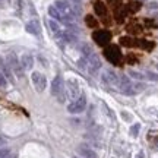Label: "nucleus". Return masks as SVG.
I'll list each match as a JSON object with an SVG mask.
<instances>
[{
  "mask_svg": "<svg viewBox=\"0 0 158 158\" xmlns=\"http://www.w3.org/2000/svg\"><path fill=\"white\" fill-rule=\"evenodd\" d=\"M117 86L120 88V91L123 92L124 95H136L138 92H141V91L145 89V84H142V82L133 84V82H132L127 76H124V75L122 78H118Z\"/></svg>",
  "mask_w": 158,
  "mask_h": 158,
  "instance_id": "nucleus-1",
  "label": "nucleus"
},
{
  "mask_svg": "<svg viewBox=\"0 0 158 158\" xmlns=\"http://www.w3.org/2000/svg\"><path fill=\"white\" fill-rule=\"evenodd\" d=\"M53 6H54L59 12H60V15H62V18H63L62 22H64L66 25L73 23V21H75V12H73V9H72V6L69 5L66 0H56Z\"/></svg>",
  "mask_w": 158,
  "mask_h": 158,
  "instance_id": "nucleus-2",
  "label": "nucleus"
},
{
  "mask_svg": "<svg viewBox=\"0 0 158 158\" xmlns=\"http://www.w3.org/2000/svg\"><path fill=\"white\" fill-rule=\"evenodd\" d=\"M66 88H64V82H63V79L60 75H57L56 78L53 79V82H51V94L56 97L57 100L60 102H64L66 100Z\"/></svg>",
  "mask_w": 158,
  "mask_h": 158,
  "instance_id": "nucleus-3",
  "label": "nucleus"
},
{
  "mask_svg": "<svg viewBox=\"0 0 158 158\" xmlns=\"http://www.w3.org/2000/svg\"><path fill=\"white\" fill-rule=\"evenodd\" d=\"M104 56L107 57V60L110 63H113L114 66L120 64V62H122V53H120V48L117 45H108V47H106Z\"/></svg>",
  "mask_w": 158,
  "mask_h": 158,
  "instance_id": "nucleus-4",
  "label": "nucleus"
},
{
  "mask_svg": "<svg viewBox=\"0 0 158 158\" xmlns=\"http://www.w3.org/2000/svg\"><path fill=\"white\" fill-rule=\"evenodd\" d=\"M101 68H102V64H101V60H100V56H98V54L92 53L91 56L86 57V70H88L91 75H97Z\"/></svg>",
  "mask_w": 158,
  "mask_h": 158,
  "instance_id": "nucleus-5",
  "label": "nucleus"
},
{
  "mask_svg": "<svg viewBox=\"0 0 158 158\" xmlns=\"http://www.w3.org/2000/svg\"><path fill=\"white\" fill-rule=\"evenodd\" d=\"M7 64H9L12 72H15V75H16L18 78H23V72L25 70H23L19 59L15 54H7Z\"/></svg>",
  "mask_w": 158,
  "mask_h": 158,
  "instance_id": "nucleus-6",
  "label": "nucleus"
},
{
  "mask_svg": "<svg viewBox=\"0 0 158 158\" xmlns=\"http://www.w3.org/2000/svg\"><path fill=\"white\" fill-rule=\"evenodd\" d=\"M85 107H86V97H85V94H81L73 102L69 104L68 110L70 111V113L78 114V113H82V111L85 110Z\"/></svg>",
  "mask_w": 158,
  "mask_h": 158,
  "instance_id": "nucleus-7",
  "label": "nucleus"
},
{
  "mask_svg": "<svg viewBox=\"0 0 158 158\" xmlns=\"http://www.w3.org/2000/svg\"><path fill=\"white\" fill-rule=\"evenodd\" d=\"M101 79L104 84L111 85V86H116L118 84V76L113 69H104L101 73Z\"/></svg>",
  "mask_w": 158,
  "mask_h": 158,
  "instance_id": "nucleus-8",
  "label": "nucleus"
},
{
  "mask_svg": "<svg viewBox=\"0 0 158 158\" xmlns=\"http://www.w3.org/2000/svg\"><path fill=\"white\" fill-rule=\"evenodd\" d=\"M92 40L95 41L97 44L100 45H106L110 43V40H111V34L106 31V29H101V31H95L94 34H92Z\"/></svg>",
  "mask_w": 158,
  "mask_h": 158,
  "instance_id": "nucleus-9",
  "label": "nucleus"
},
{
  "mask_svg": "<svg viewBox=\"0 0 158 158\" xmlns=\"http://www.w3.org/2000/svg\"><path fill=\"white\" fill-rule=\"evenodd\" d=\"M31 79H32V84H34L35 89L38 91V92H43V91L45 89L47 79H45V76L43 73H40V72H34L32 76H31Z\"/></svg>",
  "mask_w": 158,
  "mask_h": 158,
  "instance_id": "nucleus-10",
  "label": "nucleus"
},
{
  "mask_svg": "<svg viewBox=\"0 0 158 158\" xmlns=\"http://www.w3.org/2000/svg\"><path fill=\"white\" fill-rule=\"evenodd\" d=\"M66 88H68V95L72 98V100H76L79 95V84L78 81H75V79H69L68 82H66Z\"/></svg>",
  "mask_w": 158,
  "mask_h": 158,
  "instance_id": "nucleus-11",
  "label": "nucleus"
},
{
  "mask_svg": "<svg viewBox=\"0 0 158 158\" xmlns=\"http://www.w3.org/2000/svg\"><path fill=\"white\" fill-rule=\"evenodd\" d=\"M78 154L82 158H98L95 151H94L91 147H88V145H84V143L78 147Z\"/></svg>",
  "mask_w": 158,
  "mask_h": 158,
  "instance_id": "nucleus-12",
  "label": "nucleus"
},
{
  "mask_svg": "<svg viewBox=\"0 0 158 158\" xmlns=\"http://www.w3.org/2000/svg\"><path fill=\"white\" fill-rule=\"evenodd\" d=\"M25 29H27V32H29V34L40 35V32H41V25H40V22L37 19H31L29 22H27Z\"/></svg>",
  "mask_w": 158,
  "mask_h": 158,
  "instance_id": "nucleus-13",
  "label": "nucleus"
},
{
  "mask_svg": "<svg viewBox=\"0 0 158 158\" xmlns=\"http://www.w3.org/2000/svg\"><path fill=\"white\" fill-rule=\"evenodd\" d=\"M94 10L98 16H107V7L102 3L101 0H94Z\"/></svg>",
  "mask_w": 158,
  "mask_h": 158,
  "instance_id": "nucleus-14",
  "label": "nucleus"
},
{
  "mask_svg": "<svg viewBox=\"0 0 158 158\" xmlns=\"http://www.w3.org/2000/svg\"><path fill=\"white\" fill-rule=\"evenodd\" d=\"M19 62H21V64H22L23 70H29V69L34 66V57L31 56V54H23Z\"/></svg>",
  "mask_w": 158,
  "mask_h": 158,
  "instance_id": "nucleus-15",
  "label": "nucleus"
},
{
  "mask_svg": "<svg viewBox=\"0 0 158 158\" xmlns=\"http://www.w3.org/2000/svg\"><path fill=\"white\" fill-rule=\"evenodd\" d=\"M0 68H2V72H3V76L6 78V81L9 79V81H12L13 82V76H12V70L10 68H9V64L3 60V59H0Z\"/></svg>",
  "mask_w": 158,
  "mask_h": 158,
  "instance_id": "nucleus-16",
  "label": "nucleus"
},
{
  "mask_svg": "<svg viewBox=\"0 0 158 158\" xmlns=\"http://www.w3.org/2000/svg\"><path fill=\"white\" fill-rule=\"evenodd\" d=\"M48 27H50L51 32L56 35V37H62L63 31H62V28H60V25L57 23V21H54V19H50V21H48Z\"/></svg>",
  "mask_w": 158,
  "mask_h": 158,
  "instance_id": "nucleus-17",
  "label": "nucleus"
},
{
  "mask_svg": "<svg viewBox=\"0 0 158 158\" xmlns=\"http://www.w3.org/2000/svg\"><path fill=\"white\" fill-rule=\"evenodd\" d=\"M48 15H50V16L53 18L54 21H63V18H62V15H60V12L57 10V9L53 5L48 7Z\"/></svg>",
  "mask_w": 158,
  "mask_h": 158,
  "instance_id": "nucleus-18",
  "label": "nucleus"
},
{
  "mask_svg": "<svg viewBox=\"0 0 158 158\" xmlns=\"http://www.w3.org/2000/svg\"><path fill=\"white\" fill-rule=\"evenodd\" d=\"M85 22H86V25H88L89 28H97V27H98V21H97L94 16H91V15H86V16H85Z\"/></svg>",
  "mask_w": 158,
  "mask_h": 158,
  "instance_id": "nucleus-19",
  "label": "nucleus"
},
{
  "mask_svg": "<svg viewBox=\"0 0 158 158\" xmlns=\"http://www.w3.org/2000/svg\"><path fill=\"white\" fill-rule=\"evenodd\" d=\"M129 76L132 79H136V81H142V79H145V75L141 73V72H138V70H133V69H130L129 70Z\"/></svg>",
  "mask_w": 158,
  "mask_h": 158,
  "instance_id": "nucleus-20",
  "label": "nucleus"
},
{
  "mask_svg": "<svg viewBox=\"0 0 158 158\" xmlns=\"http://www.w3.org/2000/svg\"><path fill=\"white\" fill-rule=\"evenodd\" d=\"M141 9V2H130L129 5H127V10L132 12V13H135Z\"/></svg>",
  "mask_w": 158,
  "mask_h": 158,
  "instance_id": "nucleus-21",
  "label": "nucleus"
},
{
  "mask_svg": "<svg viewBox=\"0 0 158 158\" xmlns=\"http://www.w3.org/2000/svg\"><path fill=\"white\" fill-rule=\"evenodd\" d=\"M81 50H82V53H84V56L85 57H88V56H91L94 51H92V47H91L89 44H84L82 47H81Z\"/></svg>",
  "mask_w": 158,
  "mask_h": 158,
  "instance_id": "nucleus-22",
  "label": "nucleus"
},
{
  "mask_svg": "<svg viewBox=\"0 0 158 158\" xmlns=\"http://www.w3.org/2000/svg\"><path fill=\"white\" fill-rule=\"evenodd\" d=\"M120 9H122V10L116 12V19H117V22H123L124 16H126V9H123V7H120Z\"/></svg>",
  "mask_w": 158,
  "mask_h": 158,
  "instance_id": "nucleus-23",
  "label": "nucleus"
},
{
  "mask_svg": "<svg viewBox=\"0 0 158 158\" xmlns=\"http://www.w3.org/2000/svg\"><path fill=\"white\" fill-rule=\"evenodd\" d=\"M120 44L126 45V47H130V45H133V40L130 38V37H122L120 38Z\"/></svg>",
  "mask_w": 158,
  "mask_h": 158,
  "instance_id": "nucleus-24",
  "label": "nucleus"
},
{
  "mask_svg": "<svg viewBox=\"0 0 158 158\" xmlns=\"http://www.w3.org/2000/svg\"><path fill=\"white\" fill-rule=\"evenodd\" d=\"M139 129H141V124H139V123L133 124V126L130 127V135L133 136V138H136V136H138V133H139Z\"/></svg>",
  "mask_w": 158,
  "mask_h": 158,
  "instance_id": "nucleus-25",
  "label": "nucleus"
},
{
  "mask_svg": "<svg viewBox=\"0 0 158 158\" xmlns=\"http://www.w3.org/2000/svg\"><path fill=\"white\" fill-rule=\"evenodd\" d=\"M145 76H147L148 79H151V81H158V73H155V72H151V70H148L147 73H145Z\"/></svg>",
  "mask_w": 158,
  "mask_h": 158,
  "instance_id": "nucleus-26",
  "label": "nucleus"
},
{
  "mask_svg": "<svg viewBox=\"0 0 158 158\" xmlns=\"http://www.w3.org/2000/svg\"><path fill=\"white\" fill-rule=\"evenodd\" d=\"M142 48L143 50H152L154 48V43H151V41H142Z\"/></svg>",
  "mask_w": 158,
  "mask_h": 158,
  "instance_id": "nucleus-27",
  "label": "nucleus"
},
{
  "mask_svg": "<svg viewBox=\"0 0 158 158\" xmlns=\"http://www.w3.org/2000/svg\"><path fill=\"white\" fill-rule=\"evenodd\" d=\"M127 29H129V32H136V34L141 32V27L139 25H130Z\"/></svg>",
  "mask_w": 158,
  "mask_h": 158,
  "instance_id": "nucleus-28",
  "label": "nucleus"
},
{
  "mask_svg": "<svg viewBox=\"0 0 158 158\" xmlns=\"http://www.w3.org/2000/svg\"><path fill=\"white\" fill-rule=\"evenodd\" d=\"M126 62L130 63V64L136 63V57H135V54H127V59H126Z\"/></svg>",
  "mask_w": 158,
  "mask_h": 158,
  "instance_id": "nucleus-29",
  "label": "nucleus"
},
{
  "mask_svg": "<svg viewBox=\"0 0 158 158\" xmlns=\"http://www.w3.org/2000/svg\"><path fill=\"white\" fill-rule=\"evenodd\" d=\"M6 84H7V81H6V78L3 76V73L0 72V88H5Z\"/></svg>",
  "mask_w": 158,
  "mask_h": 158,
  "instance_id": "nucleus-30",
  "label": "nucleus"
},
{
  "mask_svg": "<svg viewBox=\"0 0 158 158\" xmlns=\"http://www.w3.org/2000/svg\"><path fill=\"white\" fill-rule=\"evenodd\" d=\"M110 5H113V6H118L120 3H122V0H107Z\"/></svg>",
  "mask_w": 158,
  "mask_h": 158,
  "instance_id": "nucleus-31",
  "label": "nucleus"
},
{
  "mask_svg": "<svg viewBox=\"0 0 158 158\" xmlns=\"http://www.w3.org/2000/svg\"><path fill=\"white\" fill-rule=\"evenodd\" d=\"M122 117H123L124 120H130V116H129V113H124V111H123V113H122Z\"/></svg>",
  "mask_w": 158,
  "mask_h": 158,
  "instance_id": "nucleus-32",
  "label": "nucleus"
},
{
  "mask_svg": "<svg viewBox=\"0 0 158 158\" xmlns=\"http://www.w3.org/2000/svg\"><path fill=\"white\" fill-rule=\"evenodd\" d=\"M135 158H145V155H143V152H142V151H139V152L136 154Z\"/></svg>",
  "mask_w": 158,
  "mask_h": 158,
  "instance_id": "nucleus-33",
  "label": "nucleus"
},
{
  "mask_svg": "<svg viewBox=\"0 0 158 158\" xmlns=\"http://www.w3.org/2000/svg\"><path fill=\"white\" fill-rule=\"evenodd\" d=\"M6 2H7V0H0V9H2V7L6 5Z\"/></svg>",
  "mask_w": 158,
  "mask_h": 158,
  "instance_id": "nucleus-34",
  "label": "nucleus"
},
{
  "mask_svg": "<svg viewBox=\"0 0 158 158\" xmlns=\"http://www.w3.org/2000/svg\"><path fill=\"white\" fill-rule=\"evenodd\" d=\"M75 3H81V0H73Z\"/></svg>",
  "mask_w": 158,
  "mask_h": 158,
  "instance_id": "nucleus-35",
  "label": "nucleus"
},
{
  "mask_svg": "<svg viewBox=\"0 0 158 158\" xmlns=\"http://www.w3.org/2000/svg\"><path fill=\"white\" fill-rule=\"evenodd\" d=\"M157 70H158V64H157Z\"/></svg>",
  "mask_w": 158,
  "mask_h": 158,
  "instance_id": "nucleus-36",
  "label": "nucleus"
},
{
  "mask_svg": "<svg viewBox=\"0 0 158 158\" xmlns=\"http://www.w3.org/2000/svg\"><path fill=\"white\" fill-rule=\"evenodd\" d=\"M73 158H78V157H73Z\"/></svg>",
  "mask_w": 158,
  "mask_h": 158,
  "instance_id": "nucleus-37",
  "label": "nucleus"
}]
</instances>
